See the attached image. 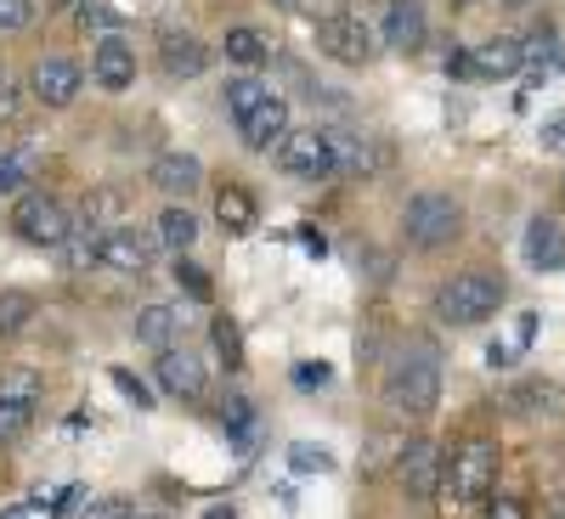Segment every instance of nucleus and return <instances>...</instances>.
Returning <instances> with one entry per match:
<instances>
[{
    "mask_svg": "<svg viewBox=\"0 0 565 519\" xmlns=\"http://www.w3.org/2000/svg\"><path fill=\"white\" fill-rule=\"evenodd\" d=\"M153 249H159L153 231L108 226V231H103V244H97V260H103V266H114V271H125V277H141V271L153 266Z\"/></svg>",
    "mask_w": 565,
    "mask_h": 519,
    "instance_id": "1a4fd4ad",
    "label": "nucleus"
},
{
    "mask_svg": "<svg viewBox=\"0 0 565 519\" xmlns=\"http://www.w3.org/2000/svg\"><path fill=\"white\" fill-rule=\"evenodd\" d=\"M108 379H114V390H119V396H125V401H130L136 412H153V390L141 385L130 367H108Z\"/></svg>",
    "mask_w": 565,
    "mask_h": 519,
    "instance_id": "473e14b6",
    "label": "nucleus"
},
{
    "mask_svg": "<svg viewBox=\"0 0 565 519\" xmlns=\"http://www.w3.org/2000/svg\"><path fill=\"white\" fill-rule=\"evenodd\" d=\"M238 136H244V148H249V153H271L277 141L289 136V102H282L277 90H271V97H266L249 119H238Z\"/></svg>",
    "mask_w": 565,
    "mask_h": 519,
    "instance_id": "ddd939ff",
    "label": "nucleus"
},
{
    "mask_svg": "<svg viewBox=\"0 0 565 519\" xmlns=\"http://www.w3.org/2000/svg\"><path fill=\"white\" fill-rule=\"evenodd\" d=\"M34 23V0H0V34H23Z\"/></svg>",
    "mask_w": 565,
    "mask_h": 519,
    "instance_id": "c9c22d12",
    "label": "nucleus"
},
{
    "mask_svg": "<svg viewBox=\"0 0 565 519\" xmlns=\"http://www.w3.org/2000/svg\"><path fill=\"white\" fill-rule=\"evenodd\" d=\"M289 468H295V475H328V468H334V452L311 446V441H295L289 446Z\"/></svg>",
    "mask_w": 565,
    "mask_h": 519,
    "instance_id": "c756f323",
    "label": "nucleus"
},
{
    "mask_svg": "<svg viewBox=\"0 0 565 519\" xmlns=\"http://www.w3.org/2000/svg\"><path fill=\"white\" fill-rule=\"evenodd\" d=\"M12 231L23 244H34V249H63L68 231H74V215L52 193H23L18 209H12Z\"/></svg>",
    "mask_w": 565,
    "mask_h": 519,
    "instance_id": "39448f33",
    "label": "nucleus"
},
{
    "mask_svg": "<svg viewBox=\"0 0 565 519\" xmlns=\"http://www.w3.org/2000/svg\"><path fill=\"white\" fill-rule=\"evenodd\" d=\"M317 45H322V52L334 57L340 68H367V63H373V29H367L356 12L317 23Z\"/></svg>",
    "mask_w": 565,
    "mask_h": 519,
    "instance_id": "6e6552de",
    "label": "nucleus"
},
{
    "mask_svg": "<svg viewBox=\"0 0 565 519\" xmlns=\"http://www.w3.org/2000/svg\"><path fill=\"white\" fill-rule=\"evenodd\" d=\"M153 238H159V249L186 255V249L199 244V215L186 209V204H164V215H159V226H153Z\"/></svg>",
    "mask_w": 565,
    "mask_h": 519,
    "instance_id": "412c9836",
    "label": "nucleus"
},
{
    "mask_svg": "<svg viewBox=\"0 0 565 519\" xmlns=\"http://www.w3.org/2000/svg\"><path fill=\"white\" fill-rule=\"evenodd\" d=\"M159 63H164L170 79H199L210 68V52H204V40H193V34H164L159 40Z\"/></svg>",
    "mask_w": 565,
    "mask_h": 519,
    "instance_id": "6ab92c4d",
    "label": "nucleus"
},
{
    "mask_svg": "<svg viewBox=\"0 0 565 519\" xmlns=\"http://www.w3.org/2000/svg\"><path fill=\"white\" fill-rule=\"evenodd\" d=\"M509 412L554 423V418H565V385H554V379H521V385L509 390Z\"/></svg>",
    "mask_w": 565,
    "mask_h": 519,
    "instance_id": "f3484780",
    "label": "nucleus"
},
{
    "mask_svg": "<svg viewBox=\"0 0 565 519\" xmlns=\"http://www.w3.org/2000/svg\"><path fill=\"white\" fill-rule=\"evenodd\" d=\"M130 334H136V345H148V350H170L181 339V311L175 305H141L136 322H130Z\"/></svg>",
    "mask_w": 565,
    "mask_h": 519,
    "instance_id": "aec40b11",
    "label": "nucleus"
},
{
    "mask_svg": "<svg viewBox=\"0 0 565 519\" xmlns=\"http://www.w3.org/2000/svg\"><path fill=\"white\" fill-rule=\"evenodd\" d=\"M487 519H526V502L521 497H498V502H487Z\"/></svg>",
    "mask_w": 565,
    "mask_h": 519,
    "instance_id": "37998d69",
    "label": "nucleus"
},
{
    "mask_svg": "<svg viewBox=\"0 0 565 519\" xmlns=\"http://www.w3.org/2000/svg\"><path fill=\"white\" fill-rule=\"evenodd\" d=\"M526 266H537V271L565 266V231H559L554 215H532L526 220Z\"/></svg>",
    "mask_w": 565,
    "mask_h": 519,
    "instance_id": "a211bd4d",
    "label": "nucleus"
},
{
    "mask_svg": "<svg viewBox=\"0 0 565 519\" xmlns=\"http://www.w3.org/2000/svg\"><path fill=\"white\" fill-rule=\"evenodd\" d=\"M498 480V446L492 441H463L452 457H447V475H441V497H447V513L481 502Z\"/></svg>",
    "mask_w": 565,
    "mask_h": 519,
    "instance_id": "7ed1b4c3",
    "label": "nucleus"
},
{
    "mask_svg": "<svg viewBox=\"0 0 565 519\" xmlns=\"http://www.w3.org/2000/svg\"><path fill=\"white\" fill-rule=\"evenodd\" d=\"M90 79H97L103 90L136 85V45L125 34H103L97 45H90Z\"/></svg>",
    "mask_w": 565,
    "mask_h": 519,
    "instance_id": "f8f14e48",
    "label": "nucleus"
},
{
    "mask_svg": "<svg viewBox=\"0 0 565 519\" xmlns=\"http://www.w3.org/2000/svg\"><path fill=\"white\" fill-rule=\"evenodd\" d=\"M266 97H271V85H266V79H255V74L232 79V85H226V113H232V125H238V119H249V113H255Z\"/></svg>",
    "mask_w": 565,
    "mask_h": 519,
    "instance_id": "b1692460",
    "label": "nucleus"
},
{
    "mask_svg": "<svg viewBox=\"0 0 565 519\" xmlns=\"http://www.w3.org/2000/svg\"><path fill=\"white\" fill-rule=\"evenodd\" d=\"M18 186H23V164H18L12 153H0V198L18 193Z\"/></svg>",
    "mask_w": 565,
    "mask_h": 519,
    "instance_id": "a19ab883",
    "label": "nucleus"
},
{
    "mask_svg": "<svg viewBox=\"0 0 565 519\" xmlns=\"http://www.w3.org/2000/svg\"><path fill=\"white\" fill-rule=\"evenodd\" d=\"M148 181L159 186L164 198H186V193H199V186H204V164H199V153H159Z\"/></svg>",
    "mask_w": 565,
    "mask_h": 519,
    "instance_id": "2eb2a0df",
    "label": "nucleus"
},
{
    "mask_svg": "<svg viewBox=\"0 0 565 519\" xmlns=\"http://www.w3.org/2000/svg\"><path fill=\"white\" fill-rule=\"evenodd\" d=\"M210 345H215V356L226 361V372L244 367V334H238V322H232V316H215V322H210Z\"/></svg>",
    "mask_w": 565,
    "mask_h": 519,
    "instance_id": "bb28decb",
    "label": "nucleus"
},
{
    "mask_svg": "<svg viewBox=\"0 0 565 519\" xmlns=\"http://www.w3.org/2000/svg\"><path fill=\"white\" fill-rule=\"evenodd\" d=\"M159 390H170V396H181V401H199L204 396V385H210V367H204V356L199 350H186V345H170V350H159Z\"/></svg>",
    "mask_w": 565,
    "mask_h": 519,
    "instance_id": "9b49d317",
    "label": "nucleus"
},
{
    "mask_svg": "<svg viewBox=\"0 0 565 519\" xmlns=\"http://www.w3.org/2000/svg\"><path fill=\"white\" fill-rule=\"evenodd\" d=\"M0 396H12V401H45V379H40V372L34 367H7V372H0Z\"/></svg>",
    "mask_w": 565,
    "mask_h": 519,
    "instance_id": "cd10ccee",
    "label": "nucleus"
},
{
    "mask_svg": "<svg viewBox=\"0 0 565 519\" xmlns=\"http://www.w3.org/2000/svg\"><path fill=\"white\" fill-rule=\"evenodd\" d=\"M215 220H221L226 238H249V231H255L260 204H255V193H249L244 181H226V186H215Z\"/></svg>",
    "mask_w": 565,
    "mask_h": 519,
    "instance_id": "4468645a",
    "label": "nucleus"
},
{
    "mask_svg": "<svg viewBox=\"0 0 565 519\" xmlns=\"http://www.w3.org/2000/svg\"><path fill=\"white\" fill-rule=\"evenodd\" d=\"M503 7H532V0H503Z\"/></svg>",
    "mask_w": 565,
    "mask_h": 519,
    "instance_id": "09e8293b",
    "label": "nucleus"
},
{
    "mask_svg": "<svg viewBox=\"0 0 565 519\" xmlns=\"http://www.w3.org/2000/svg\"><path fill=\"white\" fill-rule=\"evenodd\" d=\"M463 231V209H458V198L452 193H418V198H407V209H402V238L413 244V249H447L452 238Z\"/></svg>",
    "mask_w": 565,
    "mask_h": 519,
    "instance_id": "20e7f679",
    "label": "nucleus"
},
{
    "mask_svg": "<svg viewBox=\"0 0 565 519\" xmlns=\"http://www.w3.org/2000/svg\"><path fill=\"white\" fill-rule=\"evenodd\" d=\"M295 7H300L311 23H328V18H345V7H351V0H295Z\"/></svg>",
    "mask_w": 565,
    "mask_h": 519,
    "instance_id": "58836bf2",
    "label": "nucleus"
},
{
    "mask_svg": "<svg viewBox=\"0 0 565 519\" xmlns=\"http://www.w3.org/2000/svg\"><path fill=\"white\" fill-rule=\"evenodd\" d=\"M34 401H12V396H0V446H18L29 430H34Z\"/></svg>",
    "mask_w": 565,
    "mask_h": 519,
    "instance_id": "393cba45",
    "label": "nucleus"
},
{
    "mask_svg": "<svg viewBox=\"0 0 565 519\" xmlns=\"http://www.w3.org/2000/svg\"><path fill=\"white\" fill-rule=\"evenodd\" d=\"M328 379H334V367H328V361H295V385L300 390H328Z\"/></svg>",
    "mask_w": 565,
    "mask_h": 519,
    "instance_id": "e433bc0d",
    "label": "nucleus"
},
{
    "mask_svg": "<svg viewBox=\"0 0 565 519\" xmlns=\"http://www.w3.org/2000/svg\"><path fill=\"white\" fill-rule=\"evenodd\" d=\"M469 57H476V79H509V74L526 68L521 40H487L481 52H469Z\"/></svg>",
    "mask_w": 565,
    "mask_h": 519,
    "instance_id": "4be33fe9",
    "label": "nucleus"
},
{
    "mask_svg": "<svg viewBox=\"0 0 565 519\" xmlns=\"http://www.w3.org/2000/svg\"><path fill=\"white\" fill-rule=\"evenodd\" d=\"M521 52H526V63H543V68H548V63L559 57V40H554L548 29H537V34H532V40L521 45Z\"/></svg>",
    "mask_w": 565,
    "mask_h": 519,
    "instance_id": "4c0bfd02",
    "label": "nucleus"
},
{
    "mask_svg": "<svg viewBox=\"0 0 565 519\" xmlns=\"http://www.w3.org/2000/svg\"><path fill=\"white\" fill-rule=\"evenodd\" d=\"M90 231H103V226H74L68 244H63V260H68L74 271H85L90 260H97V244H103V238H90Z\"/></svg>",
    "mask_w": 565,
    "mask_h": 519,
    "instance_id": "2f4dec72",
    "label": "nucleus"
},
{
    "mask_svg": "<svg viewBox=\"0 0 565 519\" xmlns=\"http://www.w3.org/2000/svg\"><path fill=\"white\" fill-rule=\"evenodd\" d=\"M79 497H85L79 486H63V491L52 497V513H74V502H79Z\"/></svg>",
    "mask_w": 565,
    "mask_h": 519,
    "instance_id": "a18cd8bd",
    "label": "nucleus"
},
{
    "mask_svg": "<svg viewBox=\"0 0 565 519\" xmlns=\"http://www.w3.org/2000/svg\"><path fill=\"white\" fill-rule=\"evenodd\" d=\"M277 170L295 181L334 175V141H328V130H289L277 141Z\"/></svg>",
    "mask_w": 565,
    "mask_h": 519,
    "instance_id": "423d86ee",
    "label": "nucleus"
},
{
    "mask_svg": "<svg viewBox=\"0 0 565 519\" xmlns=\"http://www.w3.org/2000/svg\"><path fill=\"white\" fill-rule=\"evenodd\" d=\"M85 519H136V508L125 497H97V502L85 508Z\"/></svg>",
    "mask_w": 565,
    "mask_h": 519,
    "instance_id": "ea45409f",
    "label": "nucleus"
},
{
    "mask_svg": "<svg viewBox=\"0 0 565 519\" xmlns=\"http://www.w3.org/2000/svg\"><path fill=\"white\" fill-rule=\"evenodd\" d=\"M204 519H238V508H232V502H215V508H204Z\"/></svg>",
    "mask_w": 565,
    "mask_h": 519,
    "instance_id": "de8ad7c7",
    "label": "nucleus"
},
{
    "mask_svg": "<svg viewBox=\"0 0 565 519\" xmlns=\"http://www.w3.org/2000/svg\"><path fill=\"white\" fill-rule=\"evenodd\" d=\"M23 119V85L0 68V125H18Z\"/></svg>",
    "mask_w": 565,
    "mask_h": 519,
    "instance_id": "f704fd0d",
    "label": "nucleus"
},
{
    "mask_svg": "<svg viewBox=\"0 0 565 519\" xmlns=\"http://www.w3.org/2000/svg\"><path fill=\"white\" fill-rule=\"evenodd\" d=\"M543 148H565V113H554V119H543Z\"/></svg>",
    "mask_w": 565,
    "mask_h": 519,
    "instance_id": "c03bdc74",
    "label": "nucleus"
},
{
    "mask_svg": "<svg viewBox=\"0 0 565 519\" xmlns=\"http://www.w3.org/2000/svg\"><path fill=\"white\" fill-rule=\"evenodd\" d=\"M226 63H238V68H260L266 57H271V40L260 34V29H226Z\"/></svg>",
    "mask_w": 565,
    "mask_h": 519,
    "instance_id": "5701e85b",
    "label": "nucleus"
},
{
    "mask_svg": "<svg viewBox=\"0 0 565 519\" xmlns=\"http://www.w3.org/2000/svg\"><path fill=\"white\" fill-rule=\"evenodd\" d=\"M136 519H170V513H136Z\"/></svg>",
    "mask_w": 565,
    "mask_h": 519,
    "instance_id": "8fccbe9b",
    "label": "nucleus"
},
{
    "mask_svg": "<svg viewBox=\"0 0 565 519\" xmlns=\"http://www.w3.org/2000/svg\"><path fill=\"white\" fill-rule=\"evenodd\" d=\"M503 305V277L492 271H458L436 289V322L447 327H476Z\"/></svg>",
    "mask_w": 565,
    "mask_h": 519,
    "instance_id": "f257e3e1",
    "label": "nucleus"
},
{
    "mask_svg": "<svg viewBox=\"0 0 565 519\" xmlns=\"http://www.w3.org/2000/svg\"><path fill=\"white\" fill-rule=\"evenodd\" d=\"M441 68H447L452 79H476V57H469V52H463V45H452V57H447Z\"/></svg>",
    "mask_w": 565,
    "mask_h": 519,
    "instance_id": "79ce46f5",
    "label": "nucleus"
},
{
    "mask_svg": "<svg viewBox=\"0 0 565 519\" xmlns=\"http://www.w3.org/2000/svg\"><path fill=\"white\" fill-rule=\"evenodd\" d=\"M29 322H34V294H23V289H0V339L23 334Z\"/></svg>",
    "mask_w": 565,
    "mask_h": 519,
    "instance_id": "a878e982",
    "label": "nucleus"
},
{
    "mask_svg": "<svg viewBox=\"0 0 565 519\" xmlns=\"http://www.w3.org/2000/svg\"><path fill=\"white\" fill-rule=\"evenodd\" d=\"M221 423H226V435L249 441V435H255V401H249V396H226V401H221Z\"/></svg>",
    "mask_w": 565,
    "mask_h": 519,
    "instance_id": "c85d7f7f",
    "label": "nucleus"
},
{
    "mask_svg": "<svg viewBox=\"0 0 565 519\" xmlns=\"http://www.w3.org/2000/svg\"><path fill=\"white\" fill-rule=\"evenodd\" d=\"M175 282L186 289V300H210V294H215V289H210V271H204V266H193L186 255H175Z\"/></svg>",
    "mask_w": 565,
    "mask_h": 519,
    "instance_id": "72a5a7b5",
    "label": "nucleus"
},
{
    "mask_svg": "<svg viewBox=\"0 0 565 519\" xmlns=\"http://www.w3.org/2000/svg\"><path fill=\"white\" fill-rule=\"evenodd\" d=\"M424 34H430V18H424V0H391L385 7V45L391 52H418Z\"/></svg>",
    "mask_w": 565,
    "mask_h": 519,
    "instance_id": "dca6fc26",
    "label": "nucleus"
},
{
    "mask_svg": "<svg viewBox=\"0 0 565 519\" xmlns=\"http://www.w3.org/2000/svg\"><path fill=\"white\" fill-rule=\"evenodd\" d=\"M79 85H85V68L74 57H40L29 68V97L40 108H74L79 102Z\"/></svg>",
    "mask_w": 565,
    "mask_h": 519,
    "instance_id": "0eeeda50",
    "label": "nucleus"
},
{
    "mask_svg": "<svg viewBox=\"0 0 565 519\" xmlns=\"http://www.w3.org/2000/svg\"><path fill=\"white\" fill-rule=\"evenodd\" d=\"M441 475H447V457H441L436 441H402V486L418 502L441 497Z\"/></svg>",
    "mask_w": 565,
    "mask_h": 519,
    "instance_id": "9d476101",
    "label": "nucleus"
},
{
    "mask_svg": "<svg viewBox=\"0 0 565 519\" xmlns=\"http://www.w3.org/2000/svg\"><path fill=\"white\" fill-rule=\"evenodd\" d=\"M300 244H306L311 255H328V238H322V231H311V226H300Z\"/></svg>",
    "mask_w": 565,
    "mask_h": 519,
    "instance_id": "49530a36",
    "label": "nucleus"
},
{
    "mask_svg": "<svg viewBox=\"0 0 565 519\" xmlns=\"http://www.w3.org/2000/svg\"><path fill=\"white\" fill-rule=\"evenodd\" d=\"M436 401H441V361L430 350H407L385 379V407L424 418V412H436Z\"/></svg>",
    "mask_w": 565,
    "mask_h": 519,
    "instance_id": "f03ea898",
    "label": "nucleus"
},
{
    "mask_svg": "<svg viewBox=\"0 0 565 519\" xmlns=\"http://www.w3.org/2000/svg\"><path fill=\"white\" fill-rule=\"evenodd\" d=\"M79 29H97V34H125V12H114L108 0H85V7H79Z\"/></svg>",
    "mask_w": 565,
    "mask_h": 519,
    "instance_id": "7c9ffc66",
    "label": "nucleus"
}]
</instances>
